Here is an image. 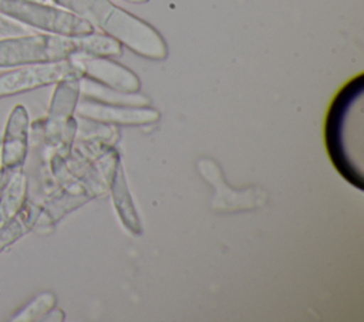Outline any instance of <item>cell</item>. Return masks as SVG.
Instances as JSON below:
<instances>
[{
    "label": "cell",
    "instance_id": "cell-1",
    "mask_svg": "<svg viewBox=\"0 0 364 322\" xmlns=\"http://www.w3.org/2000/svg\"><path fill=\"white\" fill-rule=\"evenodd\" d=\"M53 4L63 7L92 27L97 26L107 35L127 45L135 54L164 60L168 54L166 44L159 33L148 23L139 20L131 13L112 4L109 0H50Z\"/></svg>",
    "mask_w": 364,
    "mask_h": 322
},
{
    "label": "cell",
    "instance_id": "cell-2",
    "mask_svg": "<svg viewBox=\"0 0 364 322\" xmlns=\"http://www.w3.org/2000/svg\"><path fill=\"white\" fill-rule=\"evenodd\" d=\"M363 74L348 79L334 95L324 121V143L328 157L344 180L358 190H363V176L348 152L347 132L350 131V113L363 94Z\"/></svg>",
    "mask_w": 364,
    "mask_h": 322
},
{
    "label": "cell",
    "instance_id": "cell-3",
    "mask_svg": "<svg viewBox=\"0 0 364 322\" xmlns=\"http://www.w3.org/2000/svg\"><path fill=\"white\" fill-rule=\"evenodd\" d=\"M0 14L41 33L64 37H81L94 33V27L80 16L41 0H0Z\"/></svg>",
    "mask_w": 364,
    "mask_h": 322
},
{
    "label": "cell",
    "instance_id": "cell-4",
    "mask_svg": "<svg viewBox=\"0 0 364 322\" xmlns=\"http://www.w3.org/2000/svg\"><path fill=\"white\" fill-rule=\"evenodd\" d=\"M75 54L74 37L28 33L0 38V68L57 62L70 60Z\"/></svg>",
    "mask_w": 364,
    "mask_h": 322
},
{
    "label": "cell",
    "instance_id": "cell-5",
    "mask_svg": "<svg viewBox=\"0 0 364 322\" xmlns=\"http://www.w3.org/2000/svg\"><path fill=\"white\" fill-rule=\"evenodd\" d=\"M81 77L82 71L71 58L7 68L0 74V99L54 85L63 79H78Z\"/></svg>",
    "mask_w": 364,
    "mask_h": 322
},
{
    "label": "cell",
    "instance_id": "cell-6",
    "mask_svg": "<svg viewBox=\"0 0 364 322\" xmlns=\"http://www.w3.org/2000/svg\"><path fill=\"white\" fill-rule=\"evenodd\" d=\"M30 115L24 105L11 108L0 139L1 173L21 169L30 149Z\"/></svg>",
    "mask_w": 364,
    "mask_h": 322
},
{
    "label": "cell",
    "instance_id": "cell-7",
    "mask_svg": "<svg viewBox=\"0 0 364 322\" xmlns=\"http://www.w3.org/2000/svg\"><path fill=\"white\" fill-rule=\"evenodd\" d=\"M80 118L107 125H149L159 121L158 111L146 106H121L82 98L75 106Z\"/></svg>",
    "mask_w": 364,
    "mask_h": 322
},
{
    "label": "cell",
    "instance_id": "cell-8",
    "mask_svg": "<svg viewBox=\"0 0 364 322\" xmlns=\"http://www.w3.org/2000/svg\"><path fill=\"white\" fill-rule=\"evenodd\" d=\"M198 170L202 174V177L209 182L216 189V197L213 199L212 207L219 211H236L233 204L236 203L239 210L253 209L264 203V196L262 197L263 191L260 190H245V191H233L229 186L226 187V183L223 180L222 172L219 169V165L213 162L209 157H200L196 162Z\"/></svg>",
    "mask_w": 364,
    "mask_h": 322
},
{
    "label": "cell",
    "instance_id": "cell-9",
    "mask_svg": "<svg viewBox=\"0 0 364 322\" xmlns=\"http://www.w3.org/2000/svg\"><path fill=\"white\" fill-rule=\"evenodd\" d=\"M71 60L82 71V77L119 92L135 94L139 89L138 77L128 68L104 57L74 55Z\"/></svg>",
    "mask_w": 364,
    "mask_h": 322
},
{
    "label": "cell",
    "instance_id": "cell-10",
    "mask_svg": "<svg viewBox=\"0 0 364 322\" xmlns=\"http://www.w3.org/2000/svg\"><path fill=\"white\" fill-rule=\"evenodd\" d=\"M90 199L91 196L87 193H71L60 189L40 203V213L33 230L44 231L46 228L53 227L65 214L78 209Z\"/></svg>",
    "mask_w": 364,
    "mask_h": 322
},
{
    "label": "cell",
    "instance_id": "cell-11",
    "mask_svg": "<svg viewBox=\"0 0 364 322\" xmlns=\"http://www.w3.org/2000/svg\"><path fill=\"white\" fill-rule=\"evenodd\" d=\"M0 177V224L20 211L28 197V179L23 167Z\"/></svg>",
    "mask_w": 364,
    "mask_h": 322
},
{
    "label": "cell",
    "instance_id": "cell-12",
    "mask_svg": "<svg viewBox=\"0 0 364 322\" xmlns=\"http://www.w3.org/2000/svg\"><path fill=\"white\" fill-rule=\"evenodd\" d=\"M40 213V203L28 200L17 214L0 224V254L34 228Z\"/></svg>",
    "mask_w": 364,
    "mask_h": 322
},
{
    "label": "cell",
    "instance_id": "cell-13",
    "mask_svg": "<svg viewBox=\"0 0 364 322\" xmlns=\"http://www.w3.org/2000/svg\"><path fill=\"white\" fill-rule=\"evenodd\" d=\"M54 92L50 99L46 119L51 122H65L75 113V106L80 101V78L63 79L54 84Z\"/></svg>",
    "mask_w": 364,
    "mask_h": 322
},
{
    "label": "cell",
    "instance_id": "cell-14",
    "mask_svg": "<svg viewBox=\"0 0 364 322\" xmlns=\"http://www.w3.org/2000/svg\"><path fill=\"white\" fill-rule=\"evenodd\" d=\"M77 45L75 55H88V57H108V55H119L122 52L119 43L102 34H87L81 37H74Z\"/></svg>",
    "mask_w": 364,
    "mask_h": 322
},
{
    "label": "cell",
    "instance_id": "cell-15",
    "mask_svg": "<svg viewBox=\"0 0 364 322\" xmlns=\"http://www.w3.org/2000/svg\"><path fill=\"white\" fill-rule=\"evenodd\" d=\"M57 304V298L53 292L44 291L31 298L26 305H23L13 316H10L11 322H34L43 321V318L51 311Z\"/></svg>",
    "mask_w": 364,
    "mask_h": 322
},
{
    "label": "cell",
    "instance_id": "cell-16",
    "mask_svg": "<svg viewBox=\"0 0 364 322\" xmlns=\"http://www.w3.org/2000/svg\"><path fill=\"white\" fill-rule=\"evenodd\" d=\"M80 118V116H78ZM77 139L80 140H97L108 145H114L118 139V131L111 125L80 118L77 119Z\"/></svg>",
    "mask_w": 364,
    "mask_h": 322
},
{
    "label": "cell",
    "instance_id": "cell-17",
    "mask_svg": "<svg viewBox=\"0 0 364 322\" xmlns=\"http://www.w3.org/2000/svg\"><path fill=\"white\" fill-rule=\"evenodd\" d=\"M26 27L1 16L0 14V34L3 37H9V35H17V34H24Z\"/></svg>",
    "mask_w": 364,
    "mask_h": 322
},
{
    "label": "cell",
    "instance_id": "cell-18",
    "mask_svg": "<svg viewBox=\"0 0 364 322\" xmlns=\"http://www.w3.org/2000/svg\"><path fill=\"white\" fill-rule=\"evenodd\" d=\"M127 1H131V3H145L148 0H127Z\"/></svg>",
    "mask_w": 364,
    "mask_h": 322
},
{
    "label": "cell",
    "instance_id": "cell-19",
    "mask_svg": "<svg viewBox=\"0 0 364 322\" xmlns=\"http://www.w3.org/2000/svg\"><path fill=\"white\" fill-rule=\"evenodd\" d=\"M0 170H1V162H0Z\"/></svg>",
    "mask_w": 364,
    "mask_h": 322
},
{
    "label": "cell",
    "instance_id": "cell-20",
    "mask_svg": "<svg viewBox=\"0 0 364 322\" xmlns=\"http://www.w3.org/2000/svg\"><path fill=\"white\" fill-rule=\"evenodd\" d=\"M41 1H47V0H41Z\"/></svg>",
    "mask_w": 364,
    "mask_h": 322
},
{
    "label": "cell",
    "instance_id": "cell-21",
    "mask_svg": "<svg viewBox=\"0 0 364 322\" xmlns=\"http://www.w3.org/2000/svg\"><path fill=\"white\" fill-rule=\"evenodd\" d=\"M0 177H1V174H0Z\"/></svg>",
    "mask_w": 364,
    "mask_h": 322
}]
</instances>
